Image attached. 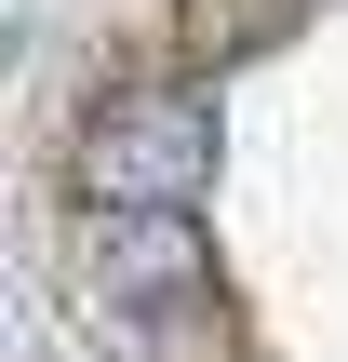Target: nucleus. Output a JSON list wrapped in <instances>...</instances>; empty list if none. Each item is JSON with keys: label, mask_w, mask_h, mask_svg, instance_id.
Returning a JSON list of instances; mask_svg holds the SVG:
<instances>
[{"label": "nucleus", "mask_w": 348, "mask_h": 362, "mask_svg": "<svg viewBox=\"0 0 348 362\" xmlns=\"http://www.w3.org/2000/svg\"><path fill=\"white\" fill-rule=\"evenodd\" d=\"M80 309L121 362H241V309L188 215H94L80 228Z\"/></svg>", "instance_id": "f257e3e1"}, {"label": "nucleus", "mask_w": 348, "mask_h": 362, "mask_svg": "<svg viewBox=\"0 0 348 362\" xmlns=\"http://www.w3.org/2000/svg\"><path fill=\"white\" fill-rule=\"evenodd\" d=\"M67 188L80 215H201L215 188V107L188 81H134L67 134Z\"/></svg>", "instance_id": "f03ea898"}, {"label": "nucleus", "mask_w": 348, "mask_h": 362, "mask_svg": "<svg viewBox=\"0 0 348 362\" xmlns=\"http://www.w3.org/2000/svg\"><path fill=\"white\" fill-rule=\"evenodd\" d=\"M282 13L295 0H174V40H188V67H228V54L282 40Z\"/></svg>", "instance_id": "7ed1b4c3"}]
</instances>
